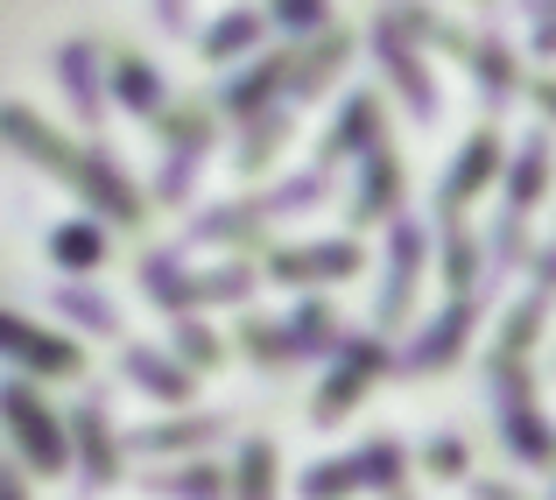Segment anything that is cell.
<instances>
[{
  "label": "cell",
  "instance_id": "1",
  "mask_svg": "<svg viewBox=\"0 0 556 500\" xmlns=\"http://www.w3.org/2000/svg\"><path fill=\"white\" fill-rule=\"evenodd\" d=\"M8 416H14V430H22V445L36 451L42 465H56V459H64V445H56V423H50V416H36V402H28V388H8Z\"/></svg>",
  "mask_w": 556,
  "mask_h": 500
},
{
  "label": "cell",
  "instance_id": "2",
  "mask_svg": "<svg viewBox=\"0 0 556 500\" xmlns=\"http://www.w3.org/2000/svg\"><path fill=\"white\" fill-rule=\"evenodd\" d=\"M0 346H14V352H28V360L56 366V374H64V366H78V360H71V346H42V338L22 332V325H0Z\"/></svg>",
  "mask_w": 556,
  "mask_h": 500
},
{
  "label": "cell",
  "instance_id": "3",
  "mask_svg": "<svg viewBox=\"0 0 556 500\" xmlns=\"http://www.w3.org/2000/svg\"><path fill=\"white\" fill-rule=\"evenodd\" d=\"M254 28H261V14H226V22L204 36V50L212 57H226V50H240V42H254Z\"/></svg>",
  "mask_w": 556,
  "mask_h": 500
},
{
  "label": "cell",
  "instance_id": "4",
  "mask_svg": "<svg viewBox=\"0 0 556 500\" xmlns=\"http://www.w3.org/2000/svg\"><path fill=\"white\" fill-rule=\"evenodd\" d=\"M275 14H282L289 28H317L325 22V0H275Z\"/></svg>",
  "mask_w": 556,
  "mask_h": 500
},
{
  "label": "cell",
  "instance_id": "5",
  "mask_svg": "<svg viewBox=\"0 0 556 500\" xmlns=\"http://www.w3.org/2000/svg\"><path fill=\"white\" fill-rule=\"evenodd\" d=\"M56 254H64V261H85V254H99V240H92V233H64V240H56Z\"/></svg>",
  "mask_w": 556,
  "mask_h": 500
},
{
  "label": "cell",
  "instance_id": "6",
  "mask_svg": "<svg viewBox=\"0 0 556 500\" xmlns=\"http://www.w3.org/2000/svg\"><path fill=\"white\" fill-rule=\"evenodd\" d=\"M0 500H14V479L8 473H0Z\"/></svg>",
  "mask_w": 556,
  "mask_h": 500
}]
</instances>
